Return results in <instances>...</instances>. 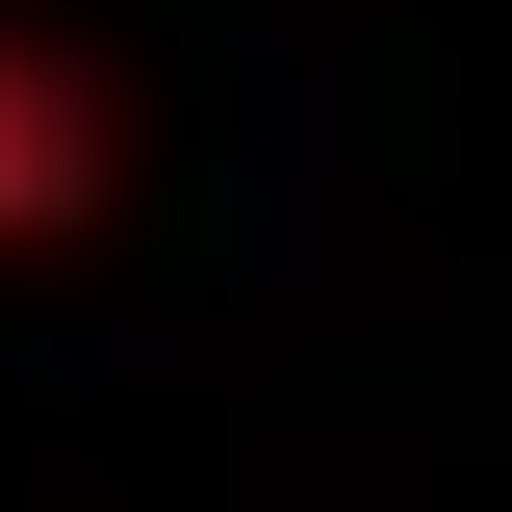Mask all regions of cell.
Wrapping results in <instances>:
<instances>
[{"mask_svg": "<svg viewBox=\"0 0 512 512\" xmlns=\"http://www.w3.org/2000/svg\"><path fill=\"white\" fill-rule=\"evenodd\" d=\"M52 205H103V77L0 26V231H52Z\"/></svg>", "mask_w": 512, "mask_h": 512, "instance_id": "6da1fadb", "label": "cell"}]
</instances>
